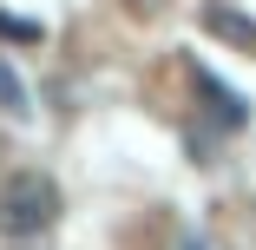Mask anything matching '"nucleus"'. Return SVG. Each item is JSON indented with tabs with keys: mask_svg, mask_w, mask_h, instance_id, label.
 I'll return each mask as SVG.
<instances>
[{
	"mask_svg": "<svg viewBox=\"0 0 256 250\" xmlns=\"http://www.w3.org/2000/svg\"><path fill=\"white\" fill-rule=\"evenodd\" d=\"M60 217V184L46 171H14L0 184V230L7 237H40Z\"/></svg>",
	"mask_w": 256,
	"mask_h": 250,
	"instance_id": "nucleus-1",
	"label": "nucleus"
},
{
	"mask_svg": "<svg viewBox=\"0 0 256 250\" xmlns=\"http://www.w3.org/2000/svg\"><path fill=\"white\" fill-rule=\"evenodd\" d=\"M204 27H210L217 40H230V46H243V53H256V20L230 14V7H210V14H204Z\"/></svg>",
	"mask_w": 256,
	"mask_h": 250,
	"instance_id": "nucleus-2",
	"label": "nucleus"
}]
</instances>
